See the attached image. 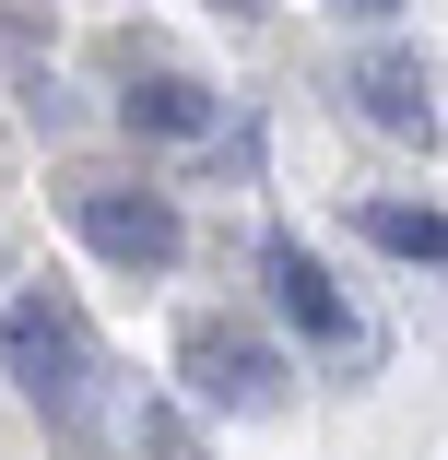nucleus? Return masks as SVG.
Returning <instances> with one entry per match:
<instances>
[{
  "label": "nucleus",
  "mask_w": 448,
  "mask_h": 460,
  "mask_svg": "<svg viewBox=\"0 0 448 460\" xmlns=\"http://www.w3.org/2000/svg\"><path fill=\"white\" fill-rule=\"evenodd\" d=\"M177 402L213 425H272V413H295V354L248 319H189L177 331Z\"/></svg>",
  "instance_id": "obj_2"
},
{
  "label": "nucleus",
  "mask_w": 448,
  "mask_h": 460,
  "mask_svg": "<svg viewBox=\"0 0 448 460\" xmlns=\"http://www.w3.org/2000/svg\"><path fill=\"white\" fill-rule=\"evenodd\" d=\"M59 213H71V236L107 271H130V284H165V271L189 260V213H177L165 190H142V177H83Z\"/></svg>",
  "instance_id": "obj_3"
},
{
  "label": "nucleus",
  "mask_w": 448,
  "mask_h": 460,
  "mask_svg": "<svg viewBox=\"0 0 448 460\" xmlns=\"http://www.w3.org/2000/svg\"><path fill=\"white\" fill-rule=\"evenodd\" d=\"M354 236H366V248H390V260H413V271H436V260H448L436 201H354Z\"/></svg>",
  "instance_id": "obj_7"
},
{
  "label": "nucleus",
  "mask_w": 448,
  "mask_h": 460,
  "mask_svg": "<svg viewBox=\"0 0 448 460\" xmlns=\"http://www.w3.org/2000/svg\"><path fill=\"white\" fill-rule=\"evenodd\" d=\"M213 154H224V165H236V177H259V119H236V130H224V119H213Z\"/></svg>",
  "instance_id": "obj_9"
},
{
  "label": "nucleus",
  "mask_w": 448,
  "mask_h": 460,
  "mask_svg": "<svg viewBox=\"0 0 448 460\" xmlns=\"http://www.w3.org/2000/svg\"><path fill=\"white\" fill-rule=\"evenodd\" d=\"M142 460H213V448H201V425L177 402H142Z\"/></svg>",
  "instance_id": "obj_8"
},
{
  "label": "nucleus",
  "mask_w": 448,
  "mask_h": 460,
  "mask_svg": "<svg viewBox=\"0 0 448 460\" xmlns=\"http://www.w3.org/2000/svg\"><path fill=\"white\" fill-rule=\"evenodd\" d=\"M213 13H259V0H213Z\"/></svg>",
  "instance_id": "obj_11"
},
{
  "label": "nucleus",
  "mask_w": 448,
  "mask_h": 460,
  "mask_svg": "<svg viewBox=\"0 0 448 460\" xmlns=\"http://www.w3.org/2000/svg\"><path fill=\"white\" fill-rule=\"evenodd\" d=\"M0 378H13V402L48 437L95 448V425H107V342H95V319H83L59 284H24L0 307Z\"/></svg>",
  "instance_id": "obj_1"
},
{
  "label": "nucleus",
  "mask_w": 448,
  "mask_h": 460,
  "mask_svg": "<svg viewBox=\"0 0 448 460\" xmlns=\"http://www.w3.org/2000/svg\"><path fill=\"white\" fill-rule=\"evenodd\" d=\"M213 119H224V95H213L201 71L130 48V83H119V130H130V142H213Z\"/></svg>",
  "instance_id": "obj_5"
},
{
  "label": "nucleus",
  "mask_w": 448,
  "mask_h": 460,
  "mask_svg": "<svg viewBox=\"0 0 448 460\" xmlns=\"http://www.w3.org/2000/svg\"><path fill=\"white\" fill-rule=\"evenodd\" d=\"M330 24H366L378 36V24H401V0H330Z\"/></svg>",
  "instance_id": "obj_10"
},
{
  "label": "nucleus",
  "mask_w": 448,
  "mask_h": 460,
  "mask_svg": "<svg viewBox=\"0 0 448 460\" xmlns=\"http://www.w3.org/2000/svg\"><path fill=\"white\" fill-rule=\"evenodd\" d=\"M259 284H272V307L295 319V342H319L330 366H366V354H378V331H366V307H354V296L330 284V260H319L307 236H284V225L259 236Z\"/></svg>",
  "instance_id": "obj_4"
},
{
  "label": "nucleus",
  "mask_w": 448,
  "mask_h": 460,
  "mask_svg": "<svg viewBox=\"0 0 448 460\" xmlns=\"http://www.w3.org/2000/svg\"><path fill=\"white\" fill-rule=\"evenodd\" d=\"M354 107H366L390 142H436V71L413 48H366L354 59Z\"/></svg>",
  "instance_id": "obj_6"
}]
</instances>
